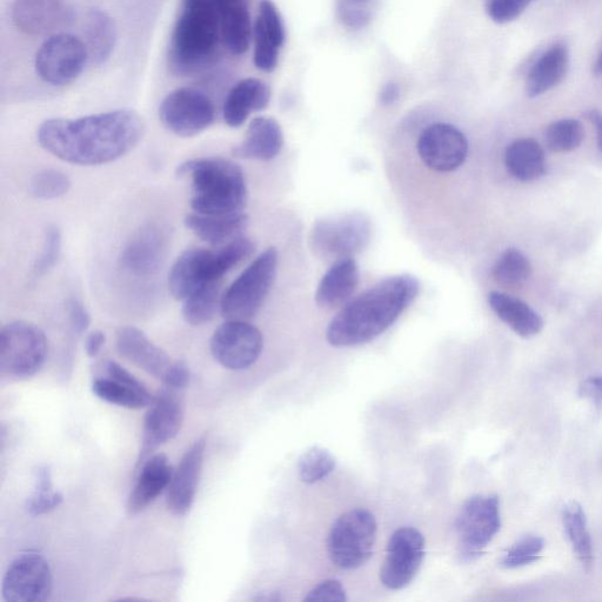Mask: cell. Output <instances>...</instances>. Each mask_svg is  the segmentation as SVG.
I'll return each mask as SVG.
<instances>
[{"mask_svg":"<svg viewBox=\"0 0 602 602\" xmlns=\"http://www.w3.org/2000/svg\"><path fill=\"white\" fill-rule=\"evenodd\" d=\"M145 132L139 113L120 109L77 119H49L37 139L46 152L63 162L96 166L116 162L136 149Z\"/></svg>","mask_w":602,"mask_h":602,"instance_id":"1","label":"cell"},{"mask_svg":"<svg viewBox=\"0 0 602 602\" xmlns=\"http://www.w3.org/2000/svg\"><path fill=\"white\" fill-rule=\"evenodd\" d=\"M420 283L410 274L381 280L350 301L327 327L326 338L334 347L370 343L390 329L418 297Z\"/></svg>","mask_w":602,"mask_h":602,"instance_id":"2","label":"cell"},{"mask_svg":"<svg viewBox=\"0 0 602 602\" xmlns=\"http://www.w3.org/2000/svg\"><path fill=\"white\" fill-rule=\"evenodd\" d=\"M223 46L213 0H182L167 62L173 75L193 77L211 66Z\"/></svg>","mask_w":602,"mask_h":602,"instance_id":"3","label":"cell"},{"mask_svg":"<svg viewBox=\"0 0 602 602\" xmlns=\"http://www.w3.org/2000/svg\"><path fill=\"white\" fill-rule=\"evenodd\" d=\"M179 178H190L191 207L200 214L243 212L247 186L240 166L224 158H198L178 166Z\"/></svg>","mask_w":602,"mask_h":602,"instance_id":"4","label":"cell"},{"mask_svg":"<svg viewBox=\"0 0 602 602\" xmlns=\"http://www.w3.org/2000/svg\"><path fill=\"white\" fill-rule=\"evenodd\" d=\"M256 249L251 239L238 237L213 252L205 249L186 250L173 264L169 289L177 300H185L203 287L219 283L233 267L249 258Z\"/></svg>","mask_w":602,"mask_h":602,"instance_id":"5","label":"cell"},{"mask_svg":"<svg viewBox=\"0 0 602 602\" xmlns=\"http://www.w3.org/2000/svg\"><path fill=\"white\" fill-rule=\"evenodd\" d=\"M278 252L270 247L234 280L222 297L220 312L227 320H250L262 309L278 270Z\"/></svg>","mask_w":602,"mask_h":602,"instance_id":"6","label":"cell"},{"mask_svg":"<svg viewBox=\"0 0 602 602\" xmlns=\"http://www.w3.org/2000/svg\"><path fill=\"white\" fill-rule=\"evenodd\" d=\"M377 535V520L370 511L356 508L341 515L327 540L332 563L343 570L365 565L372 557Z\"/></svg>","mask_w":602,"mask_h":602,"instance_id":"7","label":"cell"},{"mask_svg":"<svg viewBox=\"0 0 602 602\" xmlns=\"http://www.w3.org/2000/svg\"><path fill=\"white\" fill-rule=\"evenodd\" d=\"M48 350L42 329L28 321H13L0 332V373L15 380L36 376L45 364Z\"/></svg>","mask_w":602,"mask_h":602,"instance_id":"8","label":"cell"},{"mask_svg":"<svg viewBox=\"0 0 602 602\" xmlns=\"http://www.w3.org/2000/svg\"><path fill=\"white\" fill-rule=\"evenodd\" d=\"M371 236V220L365 214L347 213L314 224L310 244L318 257L337 262L363 251Z\"/></svg>","mask_w":602,"mask_h":602,"instance_id":"9","label":"cell"},{"mask_svg":"<svg viewBox=\"0 0 602 602\" xmlns=\"http://www.w3.org/2000/svg\"><path fill=\"white\" fill-rule=\"evenodd\" d=\"M500 527V503L497 496L468 499L456 521L460 560L468 564L479 559L496 538Z\"/></svg>","mask_w":602,"mask_h":602,"instance_id":"10","label":"cell"},{"mask_svg":"<svg viewBox=\"0 0 602 602\" xmlns=\"http://www.w3.org/2000/svg\"><path fill=\"white\" fill-rule=\"evenodd\" d=\"M89 62L88 48L83 40L71 33L60 32L40 45L35 69L44 83L65 86L75 82Z\"/></svg>","mask_w":602,"mask_h":602,"instance_id":"11","label":"cell"},{"mask_svg":"<svg viewBox=\"0 0 602 602\" xmlns=\"http://www.w3.org/2000/svg\"><path fill=\"white\" fill-rule=\"evenodd\" d=\"M159 118L173 135L191 138L214 123L216 107L206 93L193 88H179L163 99Z\"/></svg>","mask_w":602,"mask_h":602,"instance_id":"12","label":"cell"},{"mask_svg":"<svg viewBox=\"0 0 602 602\" xmlns=\"http://www.w3.org/2000/svg\"><path fill=\"white\" fill-rule=\"evenodd\" d=\"M264 338L244 320H227L214 331L210 349L214 359L231 371L249 369L263 352Z\"/></svg>","mask_w":602,"mask_h":602,"instance_id":"13","label":"cell"},{"mask_svg":"<svg viewBox=\"0 0 602 602\" xmlns=\"http://www.w3.org/2000/svg\"><path fill=\"white\" fill-rule=\"evenodd\" d=\"M424 535L416 528L401 527L392 534L380 570V581L392 591L403 590L412 583L425 559Z\"/></svg>","mask_w":602,"mask_h":602,"instance_id":"14","label":"cell"},{"mask_svg":"<svg viewBox=\"0 0 602 602\" xmlns=\"http://www.w3.org/2000/svg\"><path fill=\"white\" fill-rule=\"evenodd\" d=\"M53 588L51 567L42 555L25 553L12 561L5 572L2 595L8 602H43Z\"/></svg>","mask_w":602,"mask_h":602,"instance_id":"15","label":"cell"},{"mask_svg":"<svg viewBox=\"0 0 602 602\" xmlns=\"http://www.w3.org/2000/svg\"><path fill=\"white\" fill-rule=\"evenodd\" d=\"M149 407L144 420L138 465L143 464L157 448L175 439L184 423V405L176 390L166 387Z\"/></svg>","mask_w":602,"mask_h":602,"instance_id":"16","label":"cell"},{"mask_svg":"<svg viewBox=\"0 0 602 602\" xmlns=\"http://www.w3.org/2000/svg\"><path fill=\"white\" fill-rule=\"evenodd\" d=\"M418 153L428 169L443 173L456 171L467 158V138L456 126L432 124L419 137Z\"/></svg>","mask_w":602,"mask_h":602,"instance_id":"17","label":"cell"},{"mask_svg":"<svg viewBox=\"0 0 602 602\" xmlns=\"http://www.w3.org/2000/svg\"><path fill=\"white\" fill-rule=\"evenodd\" d=\"M12 22L24 35L53 36L75 22V12L66 0H15Z\"/></svg>","mask_w":602,"mask_h":602,"instance_id":"18","label":"cell"},{"mask_svg":"<svg viewBox=\"0 0 602 602\" xmlns=\"http://www.w3.org/2000/svg\"><path fill=\"white\" fill-rule=\"evenodd\" d=\"M169 238L158 225H149L135 233L120 253L119 264L130 276L155 277L165 262Z\"/></svg>","mask_w":602,"mask_h":602,"instance_id":"19","label":"cell"},{"mask_svg":"<svg viewBox=\"0 0 602 602\" xmlns=\"http://www.w3.org/2000/svg\"><path fill=\"white\" fill-rule=\"evenodd\" d=\"M253 62L263 72L277 69L280 50H282L286 31L282 16L272 0H262L259 13L253 26Z\"/></svg>","mask_w":602,"mask_h":602,"instance_id":"20","label":"cell"},{"mask_svg":"<svg viewBox=\"0 0 602 602\" xmlns=\"http://www.w3.org/2000/svg\"><path fill=\"white\" fill-rule=\"evenodd\" d=\"M116 346L120 356L165 383L175 366L169 354L160 349L142 331L133 326L120 327Z\"/></svg>","mask_w":602,"mask_h":602,"instance_id":"21","label":"cell"},{"mask_svg":"<svg viewBox=\"0 0 602 602\" xmlns=\"http://www.w3.org/2000/svg\"><path fill=\"white\" fill-rule=\"evenodd\" d=\"M207 440L202 437L184 454L167 488V508L178 517L191 510L204 465Z\"/></svg>","mask_w":602,"mask_h":602,"instance_id":"22","label":"cell"},{"mask_svg":"<svg viewBox=\"0 0 602 602\" xmlns=\"http://www.w3.org/2000/svg\"><path fill=\"white\" fill-rule=\"evenodd\" d=\"M106 373L107 378L93 381L92 391L96 397L129 410H140L152 404L155 398L146 386L122 365L111 360L106 364Z\"/></svg>","mask_w":602,"mask_h":602,"instance_id":"23","label":"cell"},{"mask_svg":"<svg viewBox=\"0 0 602 602\" xmlns=\"http://www.w3.org/2000/svg\"><path fill=\"white\" fill-rule=\"evenodd\" d=\"M570 69V52L564 43H555L535 60L525 80L527 97L537 98L564 82Z\"/></svg>","mask_w":602,"mask_h":602,"instance_id":"24","label":"cell"},{"mask_svg":"<svg viewBox=\"0 0 602 602\" xmlns=\"http://www.w3.org/2000/svg\"><path fill=\"white\" fill-rule=\"evenodd\" d=\"M172 474V467L165 454L158 453L147 458L127 500V512L136 515L146 510L166 488H169Z\"/></svg>","mask_w":602,"mask_h":602,"instance_id":"25","label":"cell"},{"mask_svg":"<svg viewBox=\"0 0 602 602\" xmlns=\"http://www.w3.org/2000/svg\"><path fill=\"white\" fill-rule=\"evenodd\" d=\"M222 31L223 46L233 56L249 50L253 28L247 0H213Z\"/></svg>","mask_w":602,"mask_h":602,"instance_id":"26","label":"cell"},{"mask_svg":"<svg viewBox=\"0 0 602 602\" xmlns=\"http://www.w3.org/2000/svg\"><path fill=\"white\" fill-rule=\"evenodd\" d=\"M270 100L271 90L263 80L257 78L240 80L225 99L223 107L225 123L230 127L242 126L252 113L265 110Z\"/></svg>","mask_w":602,"mask_h":602,"instance_id":"27","label":"cell"},{"mask_svg":"<svg viewBox=\"0 0 602 602\" xmlns=\"http://www.w3.org/2000/svg\"><path fill=\"white\" fill-rule=\"evenodd\" d=\"M284 146L282 127L276 119L257 117L252 120L242 143L234 147V157L246 160H272Z\"/></svg>","mask_w":602,"mask_h":602,"instance_id":"28","label":"cell"},{"mask_svg":"<svg viewBox=\"0 0 602 602\" xmlns=\"http://www.w3.org/2000/svg\"><path fill=\"white\" fill-rule=\"evenodd\" d=\"M359 269L353 258L337 260L318 286L316 303L323 310H333L350 299L359 285Z\"/></svg>","mask_w":602,"mask_h":602,"instance_id":"29","label":"cell"},{"mask_svg":"<svg viewBox=\"0 0 602 602\" xmlns=\"http://www.w3.org/2000/svg\"><path fill=\"white\" fill-rule=\"evenodd\" d=\"M247 224H249V217L243 212L220 214V216L195 212L185 218L187 229L211 246H220L227 240L238 238Z\"/></svg>","mask_w":602,"mask_h":602,"instance_id":"30","label":"cell"},{"mask_svg":"<svg viewBox=\"0 0 602 602\" xmlns=\"http://www.w3.org/2000/svg\"><path fill=\"white\" fill-rule=\"evenodd\" d=\"M491 309L507 326L523 338L537 336L544 327V320L524 301L501 292L488 296Z\"/></svg>","mask_w":602,"mask_h":602,"instance_id":"31","label":"cell"},{"mask_svg":"<svg viewBox=\"0 0 602 602\" xmlns=\"http://www.w3.org/2000/svg\"><path fill=\"white\" fill-rule=\"evenodd\" d=\"M505 164L511 176L520 182H533L543 177L547 170L543 147L537 140L531 138L515 140L508 146Z\"/></svg>","mask_w":602,"mask_h":602,"instance_id":"32","label":"cell"},{"mask_svg":"<svg viewBox=\"0 0 602 602\" xmlns=\"http://www.w3.org/2000/svg\"><path fill=\"white\" fill-rule=\"evenodd\" d=\"M85 45L88 48L90 63L102 65L115 51L117 28L109 13L95 9L90 11L85 26Z\"/></svg>","mask_w":602,"mask_h":602,"instance_id":"33","label":"cell"},{"mask_svg":"<svg viewBox=\"0 0 602 602\" xmlns=\"http://www.w3.org/2000/svg\"><path fill=\"white\" fill-rule=\"evenodd\" d=\"M563 520L567 537L571 541L575 554L581 564L587 570H591L594 563L593 543L591 534L588 532L583 507L577 503L568 504L564 510Z\"/></svg>","mask_w":602,"mask_h":602,"instance_id":"34","label":"cell"},{"mask_svg":"<svg viewBox=\"0 0 602 602\" xmlns=\"http://www.w3.org/2000/svg\"><path fill=\"white\" fill-rule=\"evenodd\" d=\"M220 305L219 283L207 285L184 300L183 318L192 326L204 325L216 316Z\"/></svg>","mask_w":602,"mask_h":602,"instance_id":"35","label":"cell"},{"mask_svg":"<svg viewBox=\"0 0 602 602\" xmlns=\"http://www.w3.org/2000/svg\"><path fill=\"white\" fill-rule=\"evenodd\" d=\"M532 267L524 253L517 249H508L501 254L498 262L493 267L492 276L496 282L504 287L523 286L531 277Z\"/></svg>","mask_w":602,"mask_h":602,"instance_id":"36","label":"cell"},{"mask_svg":"<svg viewBox=\"0 0 602 602\" xmlns=\"http://www.w3.org/2000/svg\"><path fill=\"white\" fill-rule=\"evenodd\" d=\"M36 490L26 501V511L32 517H39L56 510L63 504L64 496L53 491L52 473L49 466L40 465L35 472Z\"/></svg>","mask_w":602,"mask_h":602,"instance_id":"37","label":"cell"},{"mask_svg":"<svg viewBox=\"0 0 602 602\" xmlns=\"http://www.w3.org/2000/svg\"><path fill=\"white\" fill-rule=\"evenodd\" d=\"M585 130L579 120L561 119L547 127L545 140L548 149L557 153L572 152L583 144Z\"/></svg>","mask_w":602,"mask_h":602,"instance_id":"38","label":"cell"},{"mask_svg":"<svg viewBox=\"0 0 602 602\" xmlns=\"http://www.w3.org/2000/svg\"><path fill=\"white\" fill-rule=\"evenodd\" d=\"M336 465V458L330 451L323 447H312L298 460V476L306 484L318 483L329 477Z\"/></svg>","mask_w":602,"mask_h":602,"instance_id":"39","label":"cell"},{"mask_svg":"<svg viewBox=\"0 0 602 602\" xmlns=\"http://www.w3.org/2000/svg\"><path fill=\"white\" fill-rule=\"evenodd\" d=\"M71 189V180L63 171L45 169L30 180L29 193L33 198L52 200L63 197Z\"/></svg>","mask_w":602,"mask_h":602,"instance_id":"40","label":"cell"},{"mask_svg":"<svg viewBox=\"0 0 602 602\" xmlns=\"http://www.w3.org/2000/svg\"><path fill=\"white\" fill-rule=\"evenodd\" d=\"M376 4L377 0H337L338 19L347 29H365L373 20Z\"/></svg>","mask_w":602,"mask_h":602,"instance_id":"41","label":"cell"},{"mask_svg":"<svg viewBox=\"0 0 602 602\" xmlns=\"http://www.w3.org/2000/svg\"><path fill=\"white\" fill-rule=\"evenodd\" d=\"M544 547L543 539L535 537V535H528V537L520 539L505 553L501 559V566L512 570V568L531 565L539 559Z\"/></svg>","mask_w":602,"mask_h":602,"instance_id":"42","label":"cell"},{"mask_svg":"<svg viewBox=\"0 0 602 602\" xmlns=\"http://www.w3.org/2000/svg\"><path fill=\"white\" fill-rule=\"evenodd\" d=\"M62 252V232L56 225H51L45 231L42 252L33 265L36 277H42L55 267Z\"/></svg>","mask_w":602,"mask_h":602,"instance_id":"43","label":"cell"},{"mask_svg":"<svg viewBox=\"0 0 602 602\" xmlns=\"http://www.w3.org/2000/svg\"><path fill=\"white\" fill-rule=\"evenodd\" d=\"M535 0H486L487 16L497 24H508L517 20L530 8Z\"/></svg>","mask_w":602,"mask_h":602,"instance_id":"44","label":"cell"},{"mask_svg":"<svg viewBox=\"0 0 602 602\" xmlns=\"http://www.w3.org/2000/svg\"><path fill=\"white\" fill-rule=\"evenodd\" d=\"M66 313H68L69 325L73 336H82L83 333L89 330L91 316L83 301L77 298H70L68 303H66Z\"/></svg>","mask_w":602,"mask_h":602,"instance_id":"45","label":"cell"},{"mask_svg":"<svg viewBox=\"0 0 602 602\" xmlns=\"http://www.w3.org/2000/svg\"><path fill=\"white\" fill-rule=\"evenodd\" d=\"M346 591L338 580H326L306 595L307 602H344L346 601Z\"/></svg>","mask_w":602,"mask_h":602,"instance_id":"46","label":"cell"},{"mask_svg":"<svg viewBox=\"0 0 602 602\" xmlns=\"http://www.w3.org/2000/svg\"><path fill=\"white\" fill-rule=\"evenodd\" d=\"M581 397L590 399L599 413L602 411V376L588 378L580 386Z\"/></svg>","mask_w":602,"mask_h":602,"instance_id":"47","label":"cell"},{"mask_svg":"<svg viewBox=\"0 0 602 602\" xmlns=\"http://www.w3.org/2000/svg\"><path fill=\"white\" fill-rule=\"evenodd\" d=\"M191 373L189 367L183 361H176L175 366L170 372V376L165 381V386L169 389L180 391L185 389L190 383Z\"/></svg>","mask_w":602,"mask_h":602,"instance_id":"48","label":"cell"},{"mask_svg":"<svg viewBox=\"0 0 602 602\" xmlns=\"http://www.w3.org/2000/svg\"><path fill=\"white\" fill-rule=\"evenodd\" d=\"M106 343V336L103 331H93L86 337L85 351L90 358H96Z\"/></svg>","mask_w":602,"mask_h":602,"instance_id":"49","label":"cell"},{"mask_svg":"<svg viewBox=\"0 0 602 602\" xmlns=\"http://www.w3.org/2000/svg\"><path fill=\"white\" fill-rule=\"evenodd\" d=\"M400 97V89L396 83H389L380 91V103L386 106L393 105Z\"/></svg>","mask_w":602,"mask_h":602,"instance_id":"50","label":"cell"},{"mask_svg":"<svg viewBox=\"0 0 602 602\" xmlns=\"http://www.w3.org/2000/svg\"><path fill=\"white\" fill-rule=\"evenodd\" d=\"M586 118L595 126L598 133V145L602 152V113L598 110H590L586 112Z\"/></svg>","mask_w":602,"mask_h":602,"instance_id":"51","label":"cell"}]
</instances>
